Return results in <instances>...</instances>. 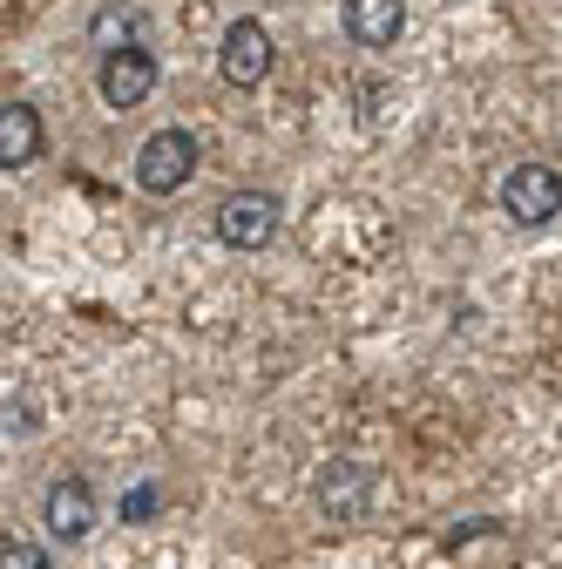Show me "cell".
Returning a JSON list of instances; mask_svg holds the SVG:
<instances>
[{
    "instance_id": "1",
    "label": "cell",
    "mask_w": 562,
    "mask_h": 569,
    "mask_svg": "<svg viewBox=\"0 0 562 569\" xmlns=\"http://www.w3.org/2000/svg\"><path fill=\"white\" fill-rule=\"evenodd\" d=\"M502 210H509V224L522 231H542L562 218V170L555 163H515L502 177Z\"/></svg>"
},
{
    "instance_id": "2",
    "label": "cell",
    "mask_w": 562,
    "mask_h": 569,
    "mask_svg": "<svg viewBox=\"0 0 562 569\" xmlns=\"http://www.w3.org/2000/svg\"><path fill=\"white\" fill-rule=\"evenodd\" d=\"M197 163H203V150H197L190 129H157L143 150H136V183H143L150 197H177L197 177Z\"/></svg>"
},
{
    "instance_id": "3",
    "label": "cell",
    "mask_w": 562,
    "mask_h": 569,
    "mask_svg": "<svg viewBox=\"0 0 562 569\" xmlns=\"http://www.w3.org/2000/svg\"><path fill=\"white\" fill-rule=\"evenodd\" d=\"M210 224H218V238L231 251H264L278 238V224H285V203H278L271 190H231Z\"/></svg>"
},
{
    "instance_id": "4",
    "label": "cell",
    "mask_w": 562,
    "mask_h": 569,
    "mask_svg": "<svg viewBox=\"0 0 562 569\" xmlns=\"http://www.w3.org/2000/svg\"><path fill=\"white\" fill-rule=\"evenodd\" d=\"M271 61H278V41H271V28L264 21H231L224 28V41H218V76L231 82V89H258L264 76H271Z\"/></svg>"
},
{
    "instance_id": "5",
    "label": "cell",
    "mask_w": 562,
    "mask_h": 569,
    "mask_svg": "<svg viewBox=\"0 0 562 569\" xmlns=\"http://www.w3.org/2000/svg\"><path fill=\"white\" fill-rule=\"evenodd\" d=\"M312 495H319V516L325 522H360L373 509V468L367 461H325L319 481H312Z\"/></svg>"
},
{
    "instance_id": "6",
    "label": "cell",
    "mask_w": 562,
    "mask_h": 569,
    "mask_svg": "<svg viewBox=\"0 0 562 569\" xmlns=\"http://www.w3.org/2000/svg\"><path fill=\"white\" fill-rule=\"evenodd\" d=\"M96 89H102V102H109V109H143V102H150V89H157V54H150V48L102 54Z\"/></svg>"
},
{
    "instance_id": "7",
    "label": "cell",
    "mask_w": 562,
    "mask_h": 569,
    "mask_svg": "<svg viewBox=\"0 0 562 569\" xmlns=\"http://www.w3.org/2000/svg\"><path fill=\"white\" fill-rule=\"evenodd\" d=\"M41 522H48V536H61V542H82V536L96 529V488H89L82 475H61V481L48 488V502H41Z\"/></svg>"
},
{
    "instance_id": "8",
    "label": "cell",
    "mask_w": 562,
    "mask_h": 569,
    "mask_svg": "<svg viewBox=\"0 0 562 569\" xmlns=\"http://www.w3.org/2000/svg\"><path fill=\"white\" fill-rule=\"evenodd\" d=\"M41 157V116H34V102H0V170H28Z\"/></svg>"
},
{
    "instance_id": "9",
    "label": "cell",
    "mask_w": 562,
    "mask_h": 569,
    "mask_svg": "<svg viewBox=\"0 0 562 569\" xmlns=\"http://www.w3.org/2000/svg\"><path fill=\"white\" fill-rule=\"evenodd\" d=\"M407 28V0H345V34L353 48H393Z\"/></svg>"
},
{
    "instance_id": "10",
    "label": "cell",
    "mask_w": 562,
    "mask_h": 569,
    "mask_svg": "<svg viewBox=\"0 0 562 569\" xmlns=\"http://www.w3.org/2000/svg\"><path fill=\"white\" fill-rule=\"evenodd\" d=\"M136 34H143V14H136V8H102V14L89 21V41H96L102 54H122V48H143V41H136Z\"/></svg>"
},
{
    "instance_id": "11",
    "label": "cell",
    "mask_w": 562,
    "mask_h": 569,
    "mask_svg": "<svg viewBox=\"0 0 562 569\" xmlns=\"http://www.w3.org/2000/svg\"><path fill=\"white\" fill-rule=\"evenodd\" d=\"M0 569H54V562H48V549H34V542H14V536H8V542H0Z\"/></svg>"
},
{
    "instance_id": "12",
    "label": "cell",
    "mask_w": 562,
    "mask_h": 569,
    "mask_svg": "<svg viewBox=\"0 0 562 569\" xmlns=\"http://www.w3.org/2000/svg\"><path fill=\"white\" fill-rule=\"evenodd\" d=\"M157 502H163V495H157V481H143V488H136L129 502H122V516H129V522H143V516H157Z\"/></svg>"
}]
</instances>
